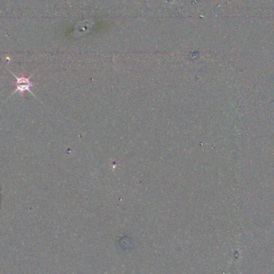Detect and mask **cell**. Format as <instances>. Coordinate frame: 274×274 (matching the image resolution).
<instances>
[{
    "instance_id": "6da1fadb",
    "label": "cell",
    "mask_w": 274,
    "mask_h": 274,
    "mask_svg": "<svg viewBox=\"0 0 274 274\" xmlns=\"http://www.w3.org/2000/svg\"><path fill=\"white\" fill-rule=\"evenodd\" d=\"M11 73L15 76V80H16V81H15V87H16V89H15L14 92L11 94V96L15 95V93L17 92H20V95L23 96V95H24V93L25 92V91H29V92L30 93L31 95L35 96V94H34V93L31 91V90H30V88L33 87V85H34V83L30 81V78H31V76H30L29 77H25V76H15V74L12 73L11 71ZM11 96H10V97H11Z\"/></svg>"
}]
</instances>
